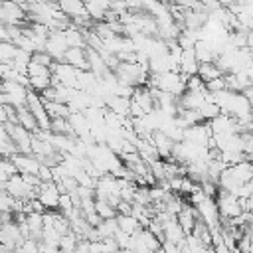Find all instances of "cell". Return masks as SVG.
<instances>
[{
	"instance_id": "obj_1",
	"label": "cell",
	"mask_w": 253,
	"mask_h": 253,
	"mask_svg": "<svg viewBox=\"0 0 253 253\" xmlns=\"http://www.w3.org/2000/svg\"><path fill=\"white\" fill-rule=\"evenodd\" d=\"M0 91L4 95V103L6 105H12L16 109L20 105H26V97H28L30 87L24 85V83H20V81H14V79H4Z\"/></svg>"
},
{
	"instance_id": "obj_2",
	"label": "cell",
	"mask_w": 253,
	"mask_h": 253,
	"mask_svg": "<svg viewBox=\"0 0 253 253\" xmlns=\"http://www.w3.org/2000/svg\"><path fill=\"white\" fill-rule=\"evenodd\" d=\"M26 107L32 111V115H34V119H36V123H38V128L49 130L51 119H49V115H47V111H45V105H43V99H42V95H40L38 91H34V89L28 91Z\"/></svg>"
},
{
	"instance_id": "obj_3",
	"label": "cell",
	"mask_w": 253,
	"mask_h": 253,
	"mask_svg": "<svg viewBox=\"0 0 253 253\" xmlns=\"http://www.w3.org/2000/svg\"><path fill=\"white\" fill-rule=\"evenodd\" d=\"M215 204H217V211H219V219H231L235 215H239L243 211L241 200L237 196H233L231 192L219 190L215 196Z\"/></svg>"
},
{
	"instance_id": "obj_4",
	"label": "cell",
	"mask_w": 253,
	"mask_h": 253,
	"mask_svg": "<svg viewBox=\"0 0 253 253\" xmlns=\"http://www.w3.org/2000/svg\"><path fill=\"white\" fill-rule=\"evenodd\" d=\"M59 188L53 180H42L38 184V190H36V198L42 202V206L45 210H57V204H59Z\"/></svg>"
},
{
	"instance_id": "obj_5",
	"label": "cell",
	"mask_w": 253,
	"mask_h": 253,
	"mask_svg": "<svg viewBox=\"0 0 253 253\" xmlns=\"http://www.w3.org/2000/svg\"><path fill=\"white\" fill-rule=\"evenodd\" d=\"M67 42H65V38H63V32L61 30H51L49 32V36H47V40H45V51L55 59V61H61L63 59V55H65V51H67Z\"/></svg>"
},
{
	"instance_id": "obj_6",
	"label": "cell",
	"mask_w": 253,
	"mask_h": 253,
	"mask_svg": "<svg viewBox=\"0 0 253 253\" xmlns=\"http://www.w3.org/2000/svg\"><path fill=\"white\" fill-rule=\"evenodd\" d=\"M198 67H200V61L196 59L194 47L182 49V55H180V61H178V71H180L182 75L190 77V75H196V73H198Z\"/></svg>"
},
{
	"instance_id": "obj_7",
	"label": "cell",
	"mask_w": 253,
	"mask_h": 253,
	"mask_svg": "<svg viewBox=\"0 0 253 253\" xmlns=\"http://www.w3.org/2000/svg\"><path fill=\"white\" fill-rule=\"evenodd\" d=\"M87 45H81V47H67L65 55L61 61L73 65L75 69H89V63H87Z\"/></svg>"
},
{
	"instance_id": "obj_8",
	"label": "cell",
	"mask_w": 253,
	"mask_h": 253,
	"mask_svg": "<svg viewBox=\"0 0 253 253\" xmlns=\"http://www.w3.org/2000/svg\"><path fill=\"white\" fill-rule=\"evenodd\" d=\"M150 140H152V144L156 146V150H158V156L160 158H170V154H172V146H174V140L164 132V130H160V128H156L154 132H152V136H150Z\"/></svg>"
},
{
	"instance_id": "obj_9",
	"label": "cell",
	"mask_w": 253,
	"mask_h": 253,
	"mask_svg": "<svg viewBox=\"0 0 253 253\" xmlns=\"http://www.w3.org/2000/svg\"><path fill=\"white\" fill-rule=\"evenodd\" d=\"M184 237H186V231L182 229V225L178 223L176 217H172L166 223H162V239H168V241H174L176 245H180L184 241Z\"/></svg>"
},
{
	"instance_id": "obj_10",
	"label": "cell",
	"mask_w": 253,
	"mask_h": 253,
	"mask_svg": "<svg viewBox=\"0 0 253 253\" xmlns=\"http://www.w3.org/2000/svg\"><path fill=\"white\" fill-rule=\"evenodd\" d=\"M200 217V213H198V210H196V206H182V210L176 213V219H178V223L182 225V229L186 231V233H190L192 229H194V225H196V219Z\"/></svg>"
},
{
	"instance_id": "obj_11",
	"label": "cell",
	"mask_w": 253,
	"mask_h": 253,
	"mask_svg": "<svg viewBox=\"0 0 253 253\" xmlns=\"http://www.w3.org/2000/svg\"><path fill=\"white\" fill-rule=\"evenodd\" d=\"M57 8L69 16V18H77V16H87V8L83 0H55Z\"/></svg>"
},
{
	"instance_id": "obj_12",
	"label": "cell",
	"mask_w": 253,
	"mask_h": 253,
	"mask_svg": "<svg viewBox=\"0 0 253 253\" xmlns=\"http://www.w3.org/2000/svg\"><path fill=\"white\" fill-rule=\"evenodd\" d=\"M229 172H231L239 182H249V180L253 178V160L243 158V160L231 164V166H229Z\"/></svg>"
},
{
	"instance_id": "obj_13",
	"label": "cell",
	"mask_w": 253,
	"mask_h": 253,
	"mask_svg": "<svg viewBox=\"0 0 253 253\" xmlns=\"http://www.w3.org/2000/svg\"><path fill=\"white\" fill-rule=\"evenodd\" d=\"M194 53H196V59H198L200 63H204V61H213V59L217 57L213 45H211L208 40H198V42L194 43Z\"/></svg>"
},
{
	"instance_id": "obj_14",
	"label": "cell",
	"mask_w": 253,
	"mask_h": 253,
	"mask_svg": "<svg viewBox=\"0 0 253 253\" xmlns=\"http://www.w3.org/2000/svg\"><path fill=\"white\" fill-rule=\"evenodd\" d=\"M16 123H18V125H22L24 128H28L30 132H34V130L38 128V123H36V119H34L32 111H30L26 105L16 107Z\"/></svg>"
},
{
	"instance_id": "obj_15",
	"label": "cell",
	"mask_w": 253,
	"mask_h": 253,
	"mask_svg": "<svg viewBox=\"0 0 253 253\" xmlns=\"http://www.w3.org/2000/svg\"><path fill=\"white\" fill-rule=\"evenodd\" d=\"M115 219H117L119 229H123V231H126V233H130V235L142 227V225H140V221H138L132 213H117V215H115Z\"/></svg>"
},
{
	"instance_id": "obj_16",
	"label": "cell",
	"mask_w": 253,
	"mask_h": 253,
	"mask_svg": "<svg viewBox=\"0 0 253 253\" xmlns=\"http://www.w3.org/2000/svg\"><path fill=\"white\" fill-rule=\"evenodd\" d=\"M43 99V97H42ZM43 105H45V111L49 115V119H57V117H69V107L67 103H61V101H51V99H43Z\"/></svg>"
},
{
	"instance_id": "obj_17",
	"label": "cell",
	"mask_w": 253,
	"mask_h": 253,
	"mask_svg": "<svg viewBox=\"0 0 253 253\" xmlns=\"http://www.w3.org/2000/svg\"><path fill=\"white\" fill-rule=\"evenodd\" d=\"M198 75H200V77H202V81L206 83V81H210V79L221 77V75H223V71L217 67V63H215V61H204V63H200V67H198Z\"/></svg>"
},
{
	"instance_id": "obj_18",
	"label": "cell",
	"mask_w": 253,
	"mask_h": 253,
	"mask_svg": "<svg viewBox=\"0 0 253 253\" xmlns=\"http://www.w3.org/2000/svg\"><path fill=\"white\" fill-rule=\"evenodd\" d=\"M95 211L99 213L101 219H109V217H115L117 215V208L111 202L103 200V198H95Z\"/></svg>"
},
{
	"instance_id": "obj_19",
	"label": "cell",
	"mask_w": 253,
	"mask_h": 253,
	"mask_svg": "<svg viewBox=\"0 0 253 253\" xmlns=\"http://www.w3.org/2000/svg\"><path fill=\"white\" fill-rule=\"evenodd\" d=\"M95 227H97V233H99V237H101V239H103V237H113V235H115V231L119 229V225H117V219H115V217L101 219Z\"/></svg>"
},
{
	"instance_id": "obj_20",
	"label": "cell",
	"mask_w": 253,
	"mask_h": 253,
	"mask_svg": "<svg viewBox=\"0 0 253 253\" xmlns=\"http://www.w3.org/2000/svg\"><path fill=\"white\" fill-rule=\"evenodd\" d=\"M198 111H200V115H202V119L204 121H211L215 115H219L221 111H219V107L213 103V101H204L200 107H198Z\"/></svg>"
},
{
	"instance_id": "obj_21",
	"label": "cell",
	"mask_w": 253,
	"mask_h": 253,
	"mask_svg": "<svg viewBox=\"0 0 253 253\" xmlns=\"http://www.w3.org/2000/svg\"><path fill=\"white\" fill-rule=\"evenodd\" d=\"M221 89H225V79H223V75H221V77H215V79L206 81V91L215 93V91H221Z\"/></svg>"
},
{
	"instance_id": "obj_22",
	"label": "cell",
	"mask_w": 253,
	"mask_h": 253,
	"mask_svg": "<svg viewBox=\"0 0 253 253\" xmlns=\"http://www.w3.org/2000/svg\"><path fill=\"white\" fill-rule=\"evenodd\" d=\"M245 97H247V101L251 103V107H253V85H249V87H245L243 91H241Z\"/></svg>"
},
{
	"instance_id": "obj_23",
	"label": "cell",
	"mask_w": 253,
	"mask_h": 253,
	"mask_svg": "<svg viewBox=\"0 0 253 253\" xmlns=\"http://www.w3.org/2000/svg\"><path fill=\"white\" fill-rule=\"evenodd\" d=\"M249 231H251V229H249ZM249 251L253 253V231H251V247H249Z\"/></svg>"
},
{
	"instance_id": "obj_24",
	"label": "cell",
	"mask_w": 253,
	"mask_h": 253,
	"mask_svg": "<svg viewBox=\"0 0 253 253\" xmlns=\"http://www.w3.org/2000/svg\"><path fill=\"white\" fill-rule=\"evenodd\" d=\"M249 229H251V231H253V221H251V225H249Z\"/></svg>"
}]
</instances>
